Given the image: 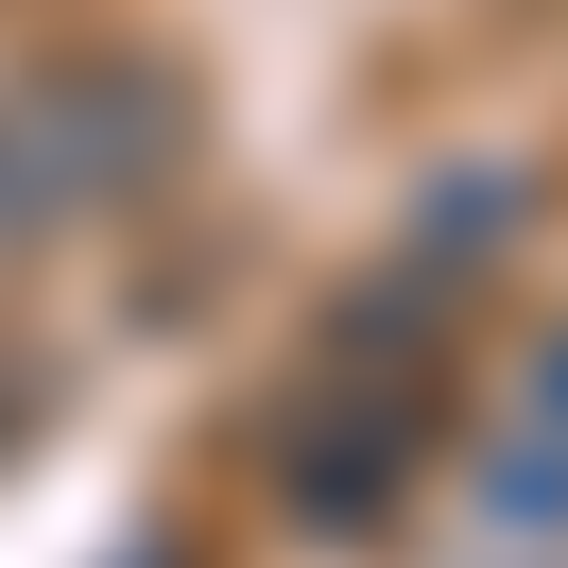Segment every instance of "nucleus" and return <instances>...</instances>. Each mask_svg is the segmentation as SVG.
I'll return each mask as SVG.
<instances>
[{
  "label": "nucleus",
  "mask_w": 568,
  "mask_h": 568,
  "mask_svg": "<svg viewBox=\"0 0 568 568\" xmlns=\"http://www.w3.org/2000/svg\"><path fill=\"white\" fill-rule=\"evenodd\" d=\"M173 155H190V70H155V52H36L0 87V258H36L52 224L139 207Z\"/></svg>",
  "instance_id": "f257e3e1"
},
{
  "label": "nucleus",
  "mask_w": 568,
  "mask_h": 568,
  "mask_svg": "<svg viewBox=\"0 0 568 568\" xmlns=\"http://www.w3.org/2000/svg\"><path fill=\"white\" fill-rule=\"evenodd\" d=\"M414 448H430V379H327V396L276 414V499L327 517V534H362L396 483H414Z\"/></svg>",
  "instance_id": "f03ea898"
},
{
  "label": "nucleus",
  "mask_w": 568,
  "mask_h": 568,
  "mask_svg": "<svg viewBox=\"0 0 568 568\" xmlns=\"http://www.w3.org/2000/svg\"><path fill=\"white\" fill-rule=\"evenodd\" d=\"M534 396H551V430H568V345H551V379H534Z\"/></svg>",
  "instance_id": "7ed1b4c3"
}]
</instances>
